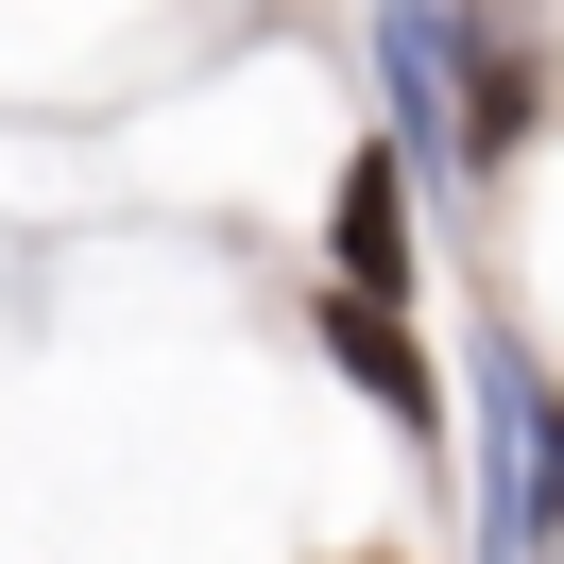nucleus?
Wrapping results in <instances>:
<instances>
[{"label":"nucleus","mask_w":564,"mask_h":564,"mask_svg":"<svg viewBox=\"0 0 564 564\" xmlns=\"http://www.w3.org/2000/svg\"><path fill=\"white\" fill-rule=\"evenodd\" d=\"M411 172H393V138L377 154H343V188H325V291H359V308H411Z\"/></svg>","instance_id":"1"},{"label":"nucleus","mask_w":564,"mask_h":564,"mask_svg":"<svg viewBox=\"0 0 564 564\" xmlns=\"http://www.w3.org/2000/svg\"><path fill=\"white\" fill-rule=\"evenodd\" d=\"M325 343H343V377L377 393V411L411 427V445H445V377L411 359V325H393V308H359V291H325Z\"/></svg>","instance_id":"2"}]
</instances>
